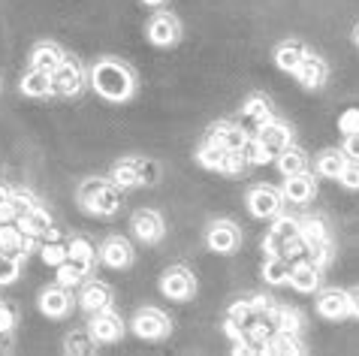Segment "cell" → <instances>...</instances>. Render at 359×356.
<instances>
[{
  "mask_svg": "<svg viewBox=\"0 0 359 356\" xmlns=\"http://www.w3.org/2000/svg\"><path fill=\"white\" fill-rule=\"evenodd\" d=\"M133 163H136V178H139V184H145V187L157 184V178H161V172H157V166H154L151 160L133 157Z\"/></svg>",
  "mask_w": 359,
  "mask_h": 356,
  "instance_id": "8d00e7d4",
  "label": "cell"
},
{
  "mask_svg": "<svg viewBox=\"0 0 359 356\" xmlns=\"http://www.w3.org/2000/svg\"><path fill=\"white\" fill-rule=\"evenodd\" d=\"M94 348H97V341L91 338V332H69L64 341L67 353H91Z\"/></svg>",
  "mask_w": 359,
  "mask_h": 356,
  "instance_id": "e575fe53",
  "label": "cell"
},
{
  "mask_svg": "<svg viewBox=\"0 0 359 356\" xmlns=\"http://www.w3.org/2000/svg\"><path fill=\"white\" fill-rule=\"evenodd\" d=\"M64 61V52L55 43H39L31 55V70H43V73H55Z\"/></svg>",
  "mask_w": 359,
  "mask_h": 356,
  "instance_id": "d6986e66",
  "label": "cell"
},
{
  "mask_svg": "<svg viewBox=\"0 0 359 356\" xmlns=\"http://www.w3.org/2000/svg\"><path fill=\"white\" fill-rule=\"evenodd\" d=\"M287 281H290L299 293H311V290L320 287V269H317L314 263H308V260H296L290 266V278Z\"/></svg>",
  "mask_w": 359,
  "mask_h": 356,
  "instance_id": "9a60e30c",
  "label": "cell"
},
{
  "mask_svg": "<svg viewBox=\"0 0 359 356\" xmlns=\"http://www.w3.org/2000/svg\"><path fill=\"white\" fill-rule=\"evenodd\" d=\"M39 311L46 314V317H64L69 311V293L67 287H48V290L39 293Z\"/></svg>",
  "mask_w": 359,
  "mask_h": 356,
  "instance_id": "2e32d148",
  "label": "cell"
},
{
  "mask_svg": "<svg viewBox=\"0 0 359 356\" xmlns=\"http://www.w3.org/2000/svg\"><path fill=\"white\" fill-rule=\"evenodd\" d=\"M130 226H133V235L142 245H157L163 239V217L157 214V212H151V209H139L136 214H133V221H130Z\"/></svg>",
  "mask_w": 359,
  "mask_h": 356,
  "instance_id": "52a82bcc",
  "label": "cell"
},
{
  "mask_svg": "<svg viewBox=\"0 0 359 356\" xmlns=\"http://www.w3.org/2000/svg\"><path fill=\"white\" fill-rule=\"evenodd\" d=\"M257 142H260L266 160H275V157L281 154L287 145H290V127L272 118V121L263 124L260 130H257Z\"/></svg>",
  "mask_w": 359,
  "mask_h": 356,
  "instance_id": "277c9868",
  "label": "cell"
},
{
  "mask_svg": "<svg viewBox=\"0 0 359 356\" xmlns=\"http://www.w3.org/2000/svg\"><path fill=\"white\" fill-rule=\"evenodd\" d=\"M353 43H356V46H359V25H356V27H353Z\"/></svg>",
  "mask_w": 359,
  "mask_h": 356,
  "instance_id": "7dc6e473",
  "label": "cell"
},
{
  "mask_svg": "<svg viewBox=\"0 0 359 356\" xmlns=\"http://www.w3.org/2000/svg\"><path fill=\"white\" fill-rule=\"evenodd\" d=\"M238 154H242L245 157V163L248 166H257V163H266V154H263V148H260V142H257V136H254V139H245V145H242V151H238Z\"/></svg>",
  "mask_w": 359,
  "mask_h": 356,
  "instance_id": "74e56055",
  "label": "cell"
},
{
  "mask_svg": "<svg viewBox=\"0 0 359 356\" xmlns=\"http://www.w3.org/2000/svg\"><path fill=\"white\" fill-rule=\"evenodd\" d=\"M22 226L18 224H0V254H9L15 256V260H22V256H27L25 245H22Z\"/></svg>",
  "mask_w": 359,
  "mask_h": 356,
  "instance_id": "7402d4cb",
  "label": "cell"
},
{
  "mask_svg": "<svg viewBox=\"0 0 359 356\" xmlns=\"http://www.w3.org/2000/svg\"><path fill=\"white\" fill-rule=\"evenodd\" d=\"M88 332H91V338L97 344H112V341H118L124 335V323H121V317H118L115 311L103 308V311L91 314V326H88Z\"/></svg>",
  "mask_w": 359,
  "mask_h": 356,
  "instance_id": "5b68a950",
  "label": "cell"
},
{
  "mask_svg": "<svg viewBox=\"0 0 359 356\" xmlns=\"http://www.w3.org/2000/svg\"><path fill=\"white\" fill-rule=\"evenodd\" d=\"M317 311L326 320H344V317H351V299H347L344 290H326L317 299Z\"/></svg>",
  "mask_w": 359,
  "mask_h": 356,
  "instance_id": "7c38bea8",
  "label": "cell"
},
{
  "mask_svg": "<svg viewBox=\"0 0 359 356\" xmlns=\"http://www.w3.org/2000/svg\"><path fill=\"white\" fill-rule=\"evenodd\" d=\"M118 209H121V187H118L115 182H106L103 187H100V193H97V200H94L91 214L112 217Z\"/></svg>",
  "mask_w": 359,
  "mask_h": 356,
  "instance_id": "ffe728a7",
  "label": "cell"
},
{
  "mask_svg": "<svg viewBox=\"0 0 359 356\" xmlns=\"http://www.w3.org/2000/svg\"><path fill=\"white\" fill-rule=\"evenodd\" d=\"M290 278V260L287 256H266L263 263V281L272 287H281Z\"/></svg>",
  "mask_w": 359,
  "mask_h": 356,
  "instance_id": "484cf974",
  "label": "cell"
},
{
  "mask_svg": "<svg viewBox=\"0 0 359 356\" xmlns=\"http://www.w3.org/2000/svg\"><path fill=\"white\" fill-rule=\"evenodd\" d=\"M22 94L34 97V100H39V97H48V94H52V73L27 70L22 76Z\"/></svg>",
  "mask_w": 359,
  "mask_h": 356,
  "instance_id": "603a6c76",
  "label": "cell"
},
{
  "mask_svg": "<svg viewBox=\"0 0 359 356\" xmlns=\"http://www.w3.org/2000/svg\"><path fill=\"white\" fill-rule=\"evenodd\" d=\"M178 34H182V27H178L175 15H157L151 25H148V39H151L154 46H175L178 43Z\"/></svg>",
  "mask_w": 359,
  "mask_h": 356,
  "instance_id": "5bb4252c",
  "label": "cell"
},
{
  "mask_svg": "<svg viewBox=\"0 0 359 356\" xmlns=\"http://www.w3.org/2000/svg\"><path fill=\"white\" fill-rule=\"evenodd\" d=\"M281 203H284V196L272 184H257L248 193V209H251L254 217H263V221H275L281 214Z\"/></svg>",
  "mask_w": 359,
  "mask_h": 356,
  "instance_id": "7a4b0ae2",
  "label": "cell"
},
{
  "mask_svg": "<svg viewBox=\"0 0 359 356\" xmlns=\"http://www.w3.org/2000/svg\"><path fill=\"white\" fill-rule=\"evenodd\" d=\"M161 290H163V296H169V299L184 302V299H191V296H194L196 278L184 269V266H175V269H169L161 278Z\"/></svg>",
  "mask_w": 359,
  "mask_h": 356,
  "instance_id": "8992f818",
  "label": "cell"
},
{
  "mask_svg": "<svg viewBox=\"0 0 359 356\" xmlns=\"http://www.w3.org/2000/svg\"><path fill=\"white\" fill-rule=\"evenodd\" d=\"M133 332L139 335V338H145V341H161V338H166V335H169V320L163 317L161 311L145 308V311L136 314Z\"/></svg>",
  "mask_w": 359,
  "mask_h": 356,
  "instance_id": "ba28073f",
  "label": "cell"
},
{
  "mask_svg": "<svg viewBox=\"0 0 359 356\" xmlns=\"http://www.w3.org/2000/svg\"><path fill=\"white\" fill-rule=\"evenodd\" d=\"M18 226H22L25 233L36 235V239H43V235L55 226V221H52V212H46L43 205H36L34 212H27V214L22 217V221H18Z\"/></svg>",
  "mask_w": 359,
  "mask_h": 356,
  "instance_id": "d4e9b609",
  "label": "cell"
},
{
  "mask_svg": "<svg viewBox=\"0 0 359 356\" xmlns=\"http://www.w3.org/2000/svg\"><path fill=\"white\" fill-rule=\"evenodd\" d=\"M100 260H103L109 269H127V266L133 263V248L124 239L112 235V239H106L103 248H100Z\"/></svg>",
  "mask_w": 359,
  "mask_h": 356,
  "instance_id": "8fae6325",
  "label": "cell"
},
{
  "mask_svg": "<svg viewBox=\"0 0 359 356\" xmlns=\"http://www.w3.org/2000/svg\"><path fill=\"white\" fill-rule=\"evenodd\" d=\"M208 248L215 254H233L238 248V230L229 221H217L208 226Z\"/></svg>",
  "mask_w": 359,
  "mask_h": 356,
  "instance_id": "30bf717a",
  "label": "cell"
},
{
  "mask_svg": "<svg viewBox=\"0 0 359 356\" xmlns=\"http://www.w3.org/2000/svg\"><path fill=\"white\" fill-rule=\"evenodd\" d=\"M82 281H85V278H82L79 272L69 269V263L57 266V284H61V287H76V284H82Z\"/></svg>",
  "mask_w": 359,
  "mask_h": 356,
  "instance_id": "60d3db41",
  "label": "cell"
},
{
  "mask_svg": "<svg viewBox=\"0 0 359 356\" xmlns=\"http://www.w3.org/2000/svg\"><path fill=\"white\" fill-rule=\"evenodd\" d=\"M85 88V73L82 67H79L76 61H69V57H64L61 67L52 73V94H61V97H76L82 94Z\"/></svg>",
  "mask_w": 359,
  "mask_h": 356,
  "instance_id": "3957f363",
  "label": "cell"
},
{
  "mask_svg": "<svg viewBox=\"0 0 359 356\" xmlns=\"http://www.w3.org/2000/svg\"><path fill=\"white\" fill-rule=\"evenodd\" d=\"M67 251H69V256H79V260H94V245L88 239H82V235L69 242Z\"/></svg>",
  "mask_w": 359,
  "mask_h": 356,
  "instance_id": "f35d334b",
  "label": "cell"
},
{
  "mask_svg": "<svg viewBox=\"0 0 359 356\" xmlns=\"http://www.w3.org/2000/svg\"><path fill=\"white\" fill-rule=\"evenodd\" d=\"M245 121L248 124H254L257 130H260L263 124L272 121V106H269V100H263V97H251V100L245 103Z\"/></svg>",
  "mask_w": 359,
  "mask_h": 356,
  "instance_id": "83f0119b",
  "label": "cell"
},
{
  "mask_svg": "<svg viewBox=\"0 0 359 356\" xmlns=\"http://www.w3.org/2000/svg\"><path fill=\"white\" fill-rule=\"evenodd\" d=\"M208 139L217 142L224 148V151H242V145L248 139V133L242 130V127L229 124V121H217L212 130H208Z\"/></svg>",
  "mask_w": 359,
  "mask_h": 356,
  "instance_id": "4fadbf2b",
  "label": "cell"
},
{
  "mask_svg": "<svg viewBox=\"0 0 359 356\" xmlns=\"http://www.w3.org/2000/svg\"><path fill=\"white\" fill-rule=\"evenodd\" d=\"M106 184V178H85L82 187H79V193H76V203L82 205V209L91 214L94 209V200H97V193H100V187Z\"/></svg>",
  "mask_w": 359,
  "mask_h": 356,
  "instance_id": "1f68e13d",
  "label": "cell"
},
{
  "mask_svg": "<svg viewBox=\"0 0 359 356\" xmlns=\"http://www.w3.org/2000/svg\"><path fill=\"white\" fill-rule=\"evenodd\" d=\"M351 163L344 157V151H323L320 157H317V172H320L323 178H341V172H344V166Z\"/></svg>",
  "mask_w": 359,
  "mask_h": 356,
  "instance_id": "4316f807",
  "label": "cell"
},
{
  "mask_svg": "<svg viewBox=\"0 0 359 356\" xmlns=\"http://www.w3.org/2000/svg\"><path fill=\"white\" fill-rule=\"evenodd\" d=\"M142 4H148V6H161L163 0H142Z\"/></svg>",
  "mask_w": 359,
  "mask_h": 356,
  "instance_id": "bcb514c9",
  "label": "cell"
},
{
  "mask_svg": "<svg viewBox=\"0 0 359 356\" xmlns=\"http://www.w3.org/2000/svg\"><path fill=\"white\" fill-rule=\"evenodd\" d=\"M79 302H82V308L88 314H94V311H103L112 305V290L103 284V281H91V284H85L82 287V296H79Z\"/></svg>",
  "mask_w": 359,
  "mask_h": 356,
  "instance_id": "e0dca14e",
  "label": "cell"
},
{
  "mask_svg": "<svg viewBox=\"0 0 359 356\" xmlns=\"http://www.w3.org/2000/svg\"><path fill=\"white\" fill-rule=\"evenodd\" d=\"M224 148L217 145V142H212V139H205L203 142V148L196 151V160L205 166V170H221V163H224Z\"/></svg>",
  "mask_w": 359,
  "mask_h": 356,
  "instance_id": "d6a6232c",
  "label": "cell"
},
{
  "mask_svg": "<svg viewBox=\"0 0 359 356\" xmlns=\"http://www.w3.org/2000/svg\"><path fill=\"white\" fill-rule=\"evenodd\" d=\"M91 85H94V91L103 97V100H109V103H124V100H130V94H133V73L127 70L121 61H112V57H106V61H97L94 64Z\"/></svg>",
  "mask_w": 359,
  "mask_h": 356,
  "instance_id": "6da1fadb",
  "label": "cell"
},
{
  "mask_svg": "<svg viewBox=\"0 0 359 356\" xmlns=\"http://www.w3.org/2000/svg\"><path fill=\"white\" fill-rule=\"evenodd\" d=\"M15 308L9 302H0V329H15Z\"/></svg>",
  "mask_w": 359,
  "mask_h": 356,
  "instance_id": "7bdbcfd3",
  "label": "cell"
},
{
  "mask_svg": "<svg viewBox=\"0 0 359 356\" xmlns=\"http://www.w3.org/2000/svg\"><path fill=\"white\" fill-rule=\"evenodd\" d=\"M344 157L347 160H353V163H359V133H351V136H344Z\"/></svg>",
  "mask_w": 359,
  "mask_h": 356,
  "instance_id": "ee69618b",
  "label": "cell"
},
{
  "mask_svg": "<svg viewBox=\"0 0 359 356\" xmlns=\"http://www.w3.org/2000/svg\"><path fill=\"white\" fill-rule=\"evenodd\" d=\"M278 160V172H281L284 178H290V175H302L308 170V157L302 148H296V145H287L281 154L275 157Z\"/></svg>",
  "mask_w": 359,
  "mask_h": 356,
  "instance_id": "44dd1931",
  "label": "cell"
},
{
  "mask_svg": "<svg viewBox=\"0 0 359 356\" xmlns=\"http://www.w3.org/2000/svg\"><path fill=\"white\" fill-rule=\"evenodd\" d=\"M112 182L121 187H139V178H136V163H133V157H127V160H121L115 166V172H112Z\"/></svg>",
  "mask_w": 359,
  "mask_h": 356,
  "instance_id": "836d02e7",
  "label": "cell"
},
{
  "mask_svg": "<svg viewBox=\"0 0 359 356\" xmlns=\"http://www.w3.org/2000/svg\"><path fill=\"white\" fill-rule=\"evenodd\" d=\"M347 299H351V314L359 317V287H353V290L347 293Z\"/></svg>",
  "mask_w": 359,
  "mask_h": 356,
  "instance_id": "f6af8a7d",
  "label": "cell"
},
{
  "mask_svg": "<svg viewBox=\"0 0 359 356\" xmlns=\"http://www.w3.org/2000/svg\"><path fill=\"white\" fill-rule=\"evenodd\" d=\"M275 329L284 335H299L302 332V317L296 308H275Z\"/></svg>",
  "mask_w": 359,
  "mask_h": 356,
  "instance_id": "f546056e",
  "label": "cell"
},
{
  "mask_svg": "<svg viewBox=\"0 0 359 356\" xmlns=\"http://www.w3.org/2000/svg\"><path fill=\"white\" fill-rule=\"evenodd\" d=\"M18 275H22V263H18L15 256H9V254H0V287L15 284Z\"/></svg>",
  "mask_w": 359,
  "mask_h": 356,
  "instance_id": "d590c367",
  "label": "cell"
},
{
  "mask_svg": "<svg viewBox=\"0 0 359 356\" xmlns=\"http://www.w3.org/2000/svg\"><path fill=\"white\" fill-rule=\"evenodd\" d=\"M338 130H341L344 136L359 133V109H347V112L338 118Z\"/></svg>",
  "mask_w": 359,
  "mask_h": 356,
  "instance_id": "ab89813d",
  "label": "cell"
},
{
  "mask_svg": "<svg viewBox=\"0 0 359 356\" xmlns=\"http://www.w3.org/2000/svg\"><path fill=\"white\" fill-rule=\"evenodd\" d=\"M281 196L287 203H296V205H305L308 200L314 196V178L308 175V172H302V175H290L284 182V191H281Z\"/></svg>",
  "mask_w": 359,
  "mask_h": 356,
  "instance_id": "ac0fdd59",
  "label": "cell"
},
{
  "mask_svg": "<svg viewBox=\"0 0 359 356\" xmlns=\"http://www.w3.org/2000/svg\"><path fill=\"white\" fill-rule=\"evenodd\" d=\"M296 78H299V85L308 88V91H317L323 82H326V76H329V67L323 57H317V55H305L302 57V64L296 67Z\"/></svg>",
  "mask_w": 359,
  "mask_h": 356,
  "instance_id": "9c48e42d",
  "label": "cell"
},
{
  "mask_svg": "<svg viewBox=\"0 0 359 356\" xmlns=\"http://www.w3.org/2000/svg\"><path fill=\"white\" fill-rule=\"evenodd\" d=\"M341 184L347 187V191H359V163H347L344 172H341Z\"/></svg>",
  "mask_w": 359,
  "mask_h": 356,
  "instance_id": "b9f144b4",
  "label": "cell"
},
{
  "mask_svg": "<svg viewBox=\"0 0 359 356\" xmlns=\"http://www.w3.org/2000/svg\"><path fill=\"white\" fill-rule=\"evenodd\" d=\"M39 256H43V263L48 266V269H57L61 263H67V245L61 239H43V248H39Z\"/></svg>",
  "mask_w": 359,
  "mask_h": 356,
  "instance_id": "f1b7e54d",
  "label": "cell"
},
{
  "mask_svg": "<svg viewBox=\"0 0 359 356\" xmlns=\"http://www.w3.org/2000/svg\"><path fill=\"white\" fill-rule=\"evenodd\" d=\"M266 353H278V356H299L302 353V344L296 341V335H284V332H275L272 341H269V350Z\"/></svg>",
  "mask_w": 359,
  "mask_h": 356,
  "instance_id": "4dcf8cb0",
  "label": "cell"
},
{
  "mask_svg": "<svg viewBox=\"0 0 359 356\" xmlns=\"http://www.w3.org/2000/svg\"><path fill=\"white\" fill-rule=\"evenodd\" d=\"M305 46L302 43H296V39H287V43H281L275 48V64L281 67V70L287 73H293L299 64H302V57H305Z\"/></svg>",
  "mask_w": 359,
  "mask_h": 356,
  "instance_id": "cb8c5ba5",
  "label": "cell"
}]
</instances>
